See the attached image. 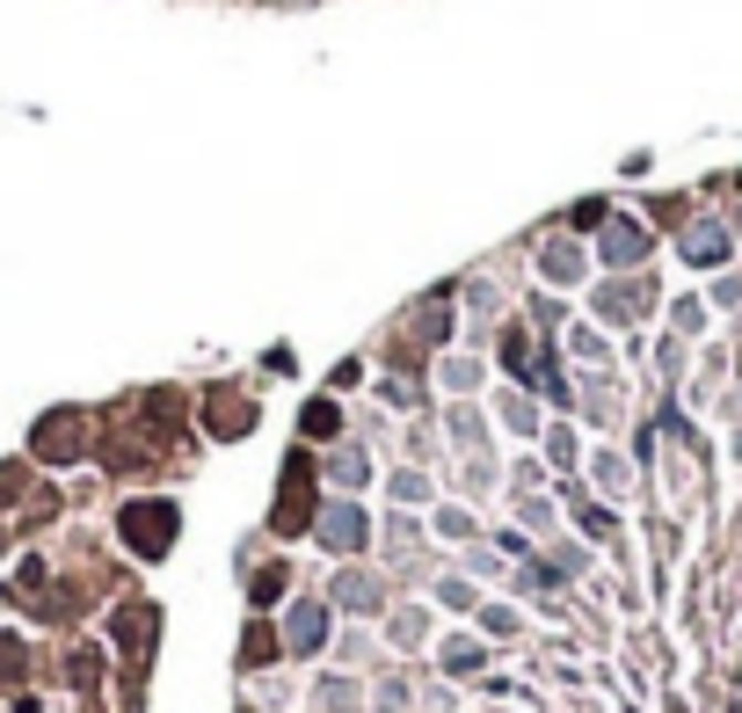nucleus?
Here are the masks:
<instances>
[{
	"mask_svg": "<svg viewBox=\"0 0 742 713\" xmlns=\"http://www.w3.org/2000/svg\"><path fill=\"white\" fill-rule=\"evenodd\" d=\"M124 539H132L138 554H168V539H175V503H132V510H124Z\"/></svg>",
	"mask_w": 742,
	"mask_h": 713,
	"instance_id": "1",
	"label": "nucleus"
},
{
	"mask_svg": "<svg viewBox=\"0 0 742 713\" xmlns=\"http://www.w3.org/2000/svg\"><path fill=\"white\" fill-rule=\"evenodd\" d=\"M321 539H328L335 546V554H357V546H364V517H357V510H328V517H321Z\"/></svg>",
	"mask_w": 742,
	"mask_h": 713,
	"instance_id": "2",
	"label": "nucleus"
},
{
	"mask_svg": "<svg viewBox=\"0 0 742 713\" xmlns=\"http://www.w3.org/2000/svg\"><path fill=\"white\" fill-rule=\"evenodd\" d=\"M306 524V459H292L284 473V510H276V532H299Z\"/></svg>",
	"mask_w": 742,
	"mask_h": 713,
	"instance_id": "3",
	"label": "nucleus"
},
{
	"mask_svg": "<svg viewBox=\"0 0 742 713\" xmlns=\"http://www.w3.org/2000/svg\"><path fill=\"white\" fill-rule=\"evenodd\" d=\"M321 633H328V611H321V605H299L292 611V648L306 656V648H321Z\"/></svg>",
	"mask_w": 742,
	"mask_h": 713,
	"instance_id": "4",
	"label": "nucleus"
},
{
	"mask_svg": "<svg viewBox=\"0 0 742 713\" xmlns=\"http://www.w3.org/2000/svg\"><path fill=\"white\" fill-rule=\"evenodd\" d=\"M605 255L626 270V262H640V255H648V233H640V227H612V233H605Z\"/></svg>",
	"mask_w": 742,
	"mask_h": 713,
	"instance_id": "5",
	"label": "nucleus"
},
{
	"mask_svg": "<svg viewBox=\"0 0 742 713\" xmlns=\"http://www.w3.org/2000/svg\"><path fill=\"white\" fill-rule=\"evenodd\" d=\"M546 277H583V248L575 241H546Z\"/></svg>",
	"mask_w": 742,
	"mask_h": 713,
	"instance_id": "6",
	"label": "nucleus"
},
{
	"mask_svg": "<svg viewBox=\"0 0 742 713\" xmlns=\"http://www.w3.org/2000/svg\"><path fill=\"white\" fill-rule=\"evenodd\" d=\"M684 248H691V255H699V262H721V255H728L721 227H691V233H684Z\"/></svg>",
	"mask_w": 742,
	"mask_h": 713,
	"instance_id": "7",
	"label": "nucleus"
},
{
	"mask_svg": "<svg viewBox=\"0 0 742 713\" xmlns=\"http://www.w3.org/2000/svg\"><path fill=\"white\" fill-rule=\"evenodd\" d=\"M335 590H343V605H357V611H372V605H379V583H372V575H343Z\"/></svg>",
	"mask_w": 742,
	"mask_h": 713,
	"instance_id": "8",
	"label": "nucleus"
},
{
	"mask_svg": "<svg viewBox=\"0 0 742 713\" xmlns=\"http://www.w3.org/2000/svg\"><path fill=\"white\" fill-rule=\"evenodd\" d=\"M473 662H481V648H473V641H451L445 648V670H473Z\"/></svg>",
	"mask_w": 742,
	"mask_h": 713,
	"instance_id": "9",
	"label": "nucleus"
},
{
	"mask_svg": "<svg viewBox=\"0 0 742 713\" xmlns=\"http://www.w3.org/2000/svg\"><path fill=\"white\" fill-rule=\"evenodd\" d=\"M306 430H313V437L335 430V408H328V400H313V408H306Z\"/></svg>",
	"mask_w": 742,
	"mask_h": 713,
	"instance_id": "10",
	"label": "nucleus"
}]
</instances>
